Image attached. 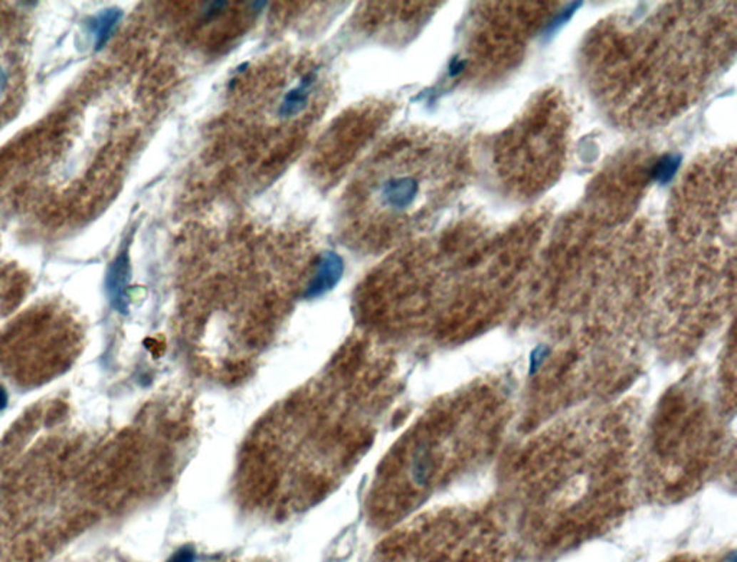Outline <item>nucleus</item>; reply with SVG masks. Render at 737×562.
<instances>
[{"label": "nucleus", "mask_w": 737, "mask_h": 562, "mask_svg": "<svg viewBox=\"0 0 737 562\" xmlns=\"http://www.w3.org/2000/svg\"><path fill=\"white\" fill-rule=\"evenodd\" d=\"M131 278V265L128 251L123 250L110 264L105 274V293L114 310L121 315L128 312V283Z\"/></svg>", "instance_id": "1"}, {"label": "nucleus", "mask_w": 737, "mask_h": 562, "mask_svg": "<svg viewBox=\"0 0 737 562\" xmlns=\"http://www.w3.org/2000/svg\"><path fill=\"white\" fill-rule=\"evenodd\" d=\"M419 190V185L409 176H391L379 183L378 199L379 203L388 209L402 210L413 203Z\"/></svg>", "instance_id": "2"}, {"label": "nucleus", "mask_w": 737, "mask_h": 562, "mask_svg": "<svg viewBox=\"0 0 737 562\" xmlns=\"http://www.w3.org/2000/svg\"><path fill=\"white\" fill-rule=\"evenodd\" d=\"M316 80H317V71H310L302 77V80L299 81V84L296 87H292L291 90H288L284 94L282 101L278 107V114L281 118H285V120L292 118V117L302 114L306 110V107L310 101Z\"/></svg>", "instance_id": "3"}, {"label": "nucleus", "mask_w": 737, "mask_h": 562, "mask_svg": "<svg viewBox=\"0 0 737 562\" xmlns=\"http://www.w3.org/2000/svg\"><path fill=\"white\" fill-rule=\"evenodd\" d=\"M343 272V260L334 251H326L319 261V270L316 277L309 286L307 296L316 297L327 290L333 289L340 280Z\"/></svg>", "instance_id": "4"}, {"label": "nucleus", "mask_w": 737, "mask_h": 562, "mask_svg": "<svg viewBox=\"0 0 737 562\" xmlns=\"http://www.w3.org/2000/svg\"><path fill=\"white\" fill-rule=\"evenodd\" d=\"M123 18V12L117 8H108L105 11L98 12L88 24V31L94 35L96 49H103L110 38L113 36L115 28L118 26Z\"/></svg>", "instance_id": "5"}, {"label": "nucleus", "mask_w": 737, "mask_h": 562, "mask_svg": "<svg viewBox=\"0 0 737 562\" xmlns=\"http://www.w3.org/2000/svg\"><path fill=\"white\" fill-rule=\"evenodd\" d=\"M681 165V156L680 155H666L662 156L655 166L652 168V178L661 183L666 185L669 183L674 175L677 173L679 166Z\"/></svg>", "instance_id": "6"}, {"label": "nucleus", "mask_w": 737, "mask_h": 562, "mask_svg": "<svg viewBox=\"0 0 737 562\" xmlns=\"http://www.w3.org/2000/svg\"><path fill=\"white\" fill-rule=\"evenodd\" d=\"M193 561H195V553L193 552H190V551H180L175 556H172V559L169 562H193Z\"/></svg>", "instance_id": "7"}, {"label": "nucleus", "mask_w": 737, "mask_h": 562, "mask_svg": "<svg viewBox=\"0 0 737 562\" xmlns=\"http://www.w3.org/2000/svg\"><path fill=\"white\" fill-rule=\"evenodd\" d=\"M9 405V394L4 385H0V412H4Z\"/></svg>", "instance_id": "8"}, {"label": "nucleus", "mask_w": 737, "mask_h": 562, "mask_svg": "<svg viewBox=\"0 0 737 562\" xmlns=\"http://www.w3.org/2000/svg\"><path fill=\"white\" fill-rule=\"evenodd\" d=\"M6 88H8V74L4 69V66L0 65V97L4 96Z\"/></svg>", "instance_id": "9"}, {"label": "nucleus", "mask_w": 737, "mask_h": 562, "mask_svg": "<svg viewBox=\"0 0 737 562\" xmlns=\"http://www.w3.org/2000/svg\"><path fill=\"white\" fill-rule=\"evenodd\" d=\"M463 65H464V62H453V63H451V66H450L451 74H453V76L458 74V73L461 71V69H463Z\"/></svg>", "instance_id": "10"}]
</instances>
